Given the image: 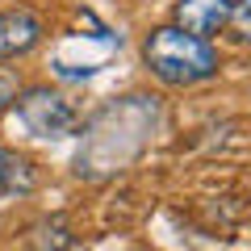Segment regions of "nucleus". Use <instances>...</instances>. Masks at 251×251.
I'll return each mask as SVG.
<instances>
[{"mask_svg": "<svg viewBox=\"0 0 251 251\" xmlns=\"http://www.w3.org/2000/svg\"><path fill=\"white\" fill-rule=\"evenodd\" d=\"M143 59L172 88H188V84H201L209 75H218V50L209 46V38L184 34L180 25L151 29V38L143 46Z\"/></svg>", "mask_w": 251, "mask_h": 251, "instance_id": "1", "label": "nucleus"}, {"mask_svg": "<svg viewBox=\"0 0 251 251\" xmlns=\"http://www.w3.org/2000/svg\"><path fill=\"white\" fill-rule=\"evenodd\" d=\"M13 105H17L21 126L34 138H67L80 130V113L50 88H25V92H17Z\"/></svg>", "mask_w": 251, "mask_h": 251, "instance_id": "2", "label": "nucleus"}, {"mask_svg": "<svg viewBox=\"0 0 251 251\" xmlns=\"http://www.w3.org/2000/svg\"><path fill=\"white\" fill-rule=\"evenodd\" d=\"M234 0H176V25L184 34L209 38L218 29H226V17H230Z\"/></svg>", "mask_w": 251, "mask_h": 251, "instance_id": "3", "label": "nucleus"}, {"mask_svg": "<svg viewBox=\"0 0 251 251\" xmlns=\"http://www.w3.org/2000/svg\"><path fill=\"white\" fill-rule=\"evenodd\" d=\"M42 42V21L29 9L0 13V59H17V54L34 50Z\"/></svg>", "mask_w": 251, "mask_h": 251, "instance_id": "4", "label": "nucleus"}, {"mask_svg": "<svg viewBox=\"0 0 251 251\" xmlns=\"http://www.w3.org/2000/svg\"><path fill=\"white\" fill-rule=\"evenodd\" d=\"M38 188V168L21 151L0 147V197H29Z\"/></svg>", "mask_w": 251, "mask_h": 251, "instance_id": "5", "label": "nucleus"}, {"mask_svg": "<svg viewBox=\"0 0 251 251\" xmlns=\"http://www.w3.org/2000/svg\"><path fill=\"white\" fill-rule=\"evenodd\" d=\"M29 247L34 251H67L72 247V226L63 222V218H42L29 230Z\"/></svg>", "mask_w": 251, "mask_h": 251, "instance_id": "6", "label": "nucleus"}, {"mask_svg": "<svg viewBox=\"0 0 251 251\" xmlns=\"http://www.w3.org/2000/svg\"><path fill=\"white\" fill-rule=\"evenodd\" d=\"M226 29H230V38H234V42L251 46V0H234V4H230Z\"/></svg>", "mask_w": 251, "mask_h": 251, "instance_id": "7", "label": "nucleus"}, {"mask_svg": "<svg viewBox=\"0 0 251 251\" xmlns=\"http://www.w3.org/2000/svg\"><path fill=\"white\" fill-rule=\"evenodd\" d=\"M13 100H17V84H13L9 75H0V109H9Z\"/></svg>", "mask_w": 251, "mask_h": 251, "instance_id": "8", "label": "nucleus"}]
</instances>
